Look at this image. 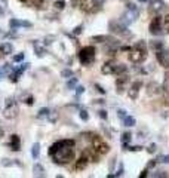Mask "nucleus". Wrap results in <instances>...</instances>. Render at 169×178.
<instances>
[{
    "label": "nucleus",
    "instance_id": "79ce46f5",
    "mask_svg": "<svg viewBox=\"0 0 169 178\" xmlns=\"http://www.w3.org/2000/svg\"><path fill=\"white\" fill-rule=\"evenodd\" d=\"M54 40H55L54 36H46V37H45V45H51Z\"/></svg>",
    "mask_w": 169,
    "mask_h": 178
},
{
    "label": "nucleus",
    "instance_id": "bb28decb",
    "mask_svg": "<svg viewBox=\"0 0 169 178\" xmlns=\"http://www.w3.org/2000/svg\"><path fill=\"white\" fill-rule=\"evenodd\" d=\"M48 119H49V122L51 123H55L56 120H58V111H49L48 113Z\"/></svg>",
    "mask_w": 169,
    "mask_h": 178
},
{
    "label": "nucleus",
    "instance_id": "39448f33",
    "mask_svg": "<svg viewBox=\"0 0 169 178\" xmlns=\"http://www.w3.org/2000/svg\"><path fill=\"white\" fill-rule=\"evenodd\" d=\"M108 28H110V31L113 34H117L120 37H125V39H131L132 37V34L131 31L126 28L123 22H119V21H110L108 22Z\"/></svg>",
    "mask_w": 169,
    "mask_h": 178
},
{
    "label": "nucleus",
    "instance_id": "3c124183",
    "mask_svg": "<svg viewBox=\"0 0 169 178\" xmlns=\"http://www.w3.org/2000/svg\"><path fill=\"white\" fill-rule=\"evenodd\" d=\"M95 88H96V91H98V92H101V94H105V91H104V89H102L100 85H95Z\"/></svg>",
    "mask_w": 169,
    "mask_h": 178
},
{
    "label": "nucleus",
    "instance_id": "c85d7f7f",
    "mask_svg": "<svg viewBox=\"0 0 169 178\" xmlns=\"http://www.w3.org/2000/svg\"><path fill=\"white\" fill-rule=\"evenodd\" d=\"M31 2V5L36 6L37 9H42V8H45V3H46V0H30Z\"/></svg>",
    "mask_w": 169,
    "mask_h": 178
},
{
    "label": "nucleus",
    "instance_id": "7c9ffc66",
    "mask_svg": "<svg viewBox=\"0 0 169 178\" xmlns=\"http://www.w3.org/2000/svg\"><path fill=\"white\" fill-rule=\"evenodd\" d=\"M48 113H49V108H40L39 113H37V117L39 119H45V117H48Z\"/></svg>",
    "mask_w": 169,
    "mask_h": 178
},
{
    "label": "nucleus",
    "instance_id": "7ed1b4c3",
    "mask_svg": "<svg viewBox=\"0 0 169 178\" xmlns=\"http://www.w3.org/2000/svg\"><path fill=\"white\" fill-rule=\"evenodd\" d=\"M90 147H92L96 153H100L101 156L107 154L108 151H110V145H108L100 135H95V134H90Z\"/></svg>",
    "mask_w": 169,
    "mask_h": 178
},
{
    "label": "nucleus",
    "instance_id": "ea45409f",
    "mask_svg": "<svg viewBox=\"0 0 169 178\" xmlns=\"http://www.w3.org/2000/svg\"><path fill=\"white\" fill-rule=\"evenodd\" d=\"M157 162H162V163H169V154L168 156H160L157 159Z\"/></svg>",
    "mask_w": 169,
    "mask_h": 178
},
{
    "label": "nucleus",
    "instance_id": "cd10ccee",
    "mask_svg": "<svg viewBox=\"0 0 169 178\" xmlns=\"http://www.w3.org/2000/svg\"><path fill=\"white\" fill-rule=\"evenodd\" d=\"M151 48L154 50L163 49V42H160V40H153V42H151Z\"/></svg>",
    "mask_w": 169,
    "mask_h": 178
},
{
    "label": "nucleus",
    "instance_id": "ddd939ff",
    "mask_svg": "<svg viewBox=\"0 0 169 178\" xmlns=\"http://www.w3.org/2000/svg\"><path fill=\"white\" fill-rule=\"evenodd\" d=\"M8 145H9V149H11L12 151H18L21 149V139H19V137H18L17 134L11 135V141H9Z\"/></svg>",
    "mask_w": 169,
    "mask_h": 178
},
{
    "label": "nucleus",
    "instance_id": "9b49d317",
    "mask_svg": "<svg viewBox=\"0 0 169 178\" xmlns=\"http://www.w3.org/2000/svg\"><path fill=\"white\" fill-rule=\"evenodd\" d=\"M129 80L131 77L126 74V73H122V74H119V77L116 79V88H117L119 92H123V89L125 86L129 83Z\"/></svg>",
    "mask_w": 169,
    "mask_h": 178
},
{
    "label": "nucleus",
    "instance_id": "5fc2aeb1",
    "mask_svg": "<svg viewBox=\"0 0 169 178\" xmlns=\"http://www.w3.org/2000/svg\"><path fill=\"white\" fill-rule=\"evenodd\" d=\"M3 77H5V70H3V68H0V80H2Z\"/></svg>",
    "mask_w": 169,
    "mask_h": 178
},
{
    "label": "nucleus",
    "instance_id": "4d7b16f0",
    "mask_svg": "<svg viewBox=\"0 0 169 178\" xmlns=\"http://www.w3.org/2000/svg\"><path fill=\"white\" fill-rule=\"evenodd\" d=\"M138 2H141V3H148L150 0H138Z\"/></svg>",
    "mask_w": 169,
    "mask_h": 178
},
{
    "label": "nucleus",
    "instance_id": "0eeeda50",
    "mask_svg": "<svg viewBox=\"0 0 169 178\" xmlns=\"http://www.w3.org/2000/svg\"><path fill=\"white\" fill-rule=\"evenodd\" d=\"M146 58H147V49L134 46V48L129 50V60L134 62V64H140V62H142Z\"/></svg>",
    "mask_w": 169,
    "mask_h": 178
},
{
    "label": "nucleus",
    "instance_id": "a19ab883",
    "mask_svg": "<svg viewBox=\"0 0 169 178\" xmlns=\"http://www.w3.org/2000/svg\"><path fill=\"white\" fill-rule=\"evenodd\" d=\"M24 60V54H18V55L13 56V61L15 62H21Z\"/></svg>",
    "mask_w": 169,
    "mask_h": 178
},
{
    "label": "nucleus",
    "instance_id": "5701e85b",
    "mask_svg": "<svg viewBox=\"0 0 169 178\" xmlns=\"http://www.w3.org/2000/svg\"><path fill=\"white\" fill-rule=\"evenodd\" d=\"M122 73H126V65L125 64H116L114 70H113V74H122Z\"/></svg>",
    "mask_w": 169,
    "mask_h": 178
},
{
    "label": "nucleus",
    "instance_id": "6ab92c4d",
    "mask_svg": "<svg viewBox=\"0 0 169 178\" xmlns=\"http://www.w3.org/2000/svg\"><path fill=\"white\" fill-rule=\"evenodd\" d=\"M33 172H34V177H45V168L42 166L40 163H36L33 168Z\"/></svg>",
    "mask_w": 169,
    "mask_h": 178
},
{
    "label": "nucleus",
    "instance_id": "13d9d810",
    "mask_svg": "<svg viewBox=\"0 0 169 178\" xmlns=\"http://www.w3.org/2000/svg\"><path fill=\"white\" fill-rule=\"evenodd\" d=\"M0 137H3V131L2 129H0Z\"/></svg>",
    "mask_w": 169,
    "mask_h": 178
},
{
    "label": "nucleus",
    "instance_id": "dca6fc26",
    "mask_svg": "<svg viewBox=\"0 0 169 178\" xmlns=\"http://www.w3.org/2000/svg\"><path fill=\"white\" fill-rule=\"evenodd\" d=\"M116 64H117L116 61H107L101 67V73L102 74H113V70H114Z\"/></svg>",
    "mask_w": 169,
    "mask_h": 178
},
{
    "label": "nucleus",
    "instance_id": "a878e982",
    "mask_svg": "<svg viewBox=\"0 0 169 178\" xmlns=\"http://www.w3.org/2000/svg\"><path fill=\"white\" fill-rule=\"evenodd\" d=\"M122 120H123L125 126H134V125H135V119H134V117H131V116H125Z\"/></svg>",
    "mask_w": 169,
    "mask_h": 178
},
{
    "label": "nucleus",
    "instance_id": "aec40b11",
    "mask_svg": "<svg viewBox=\"0 0 169 178\" xmlns=\"http://www.w3.org/2000/svg\"><path fill=\"white\" fill-rule=\"evenodd\" d=\"M147 92L150 95H154V94H159L160 92V86H159L157 83H154V82H151V83L147 86Z\"/></svg>",
    "mask_w": 169,
    "mask_h": 178
},
{
    "label": "nucleus",
    "instance_id": "bf43d9fd",
    "mask_svg": "<svg viewBox=\"0 0 169 178\" xmlns=\"http://www.w3.org/2000/svg\"><path fill=\"white\" fill-rule=\"evenodd\" d=\"M19 2H27V0H19Z\"/></svg>",
    "mask_w": 169,
    "mask_h": 178
},
{
    "label": "nucleus",
    "instance_id": "49530a36",
    "mask_svg": "<svg viewBox=\"0 0 169 178\" xmlns=\"http://www.w3.org/2000/svg\"><path fill=\"white\" fill-rule=\"evenodd\" d=\"M100 117L105 120V119H107V111H105V110H100Z\"/></svg>",
    "mask_w": 169,
    "mask_h": 178
},
{
    "label": "nucleus",
    "instance_id": "f257e3e1",
    "mask_svg": "<svg viewBox=\"0 0 169 178\" xmlns=\"http://www.w3.org/2000/svg\"><path fill=\"white\" fill-rule=\"evenodd\" d=\"M74 149L76 143L73 139H61L51 145L49 156L56 165H67L74 159Z\"/></svg>",
    "mask_w": 169,
    "mask_h": 178
},
{
    "label": "nucleus",
    "instance_id": "4be33fe9",
    "mask_svg": "<svg viewBox=\"0 0 169 178\" xmlns=\"http://www.w3.org/2000/svg\"><path fill=\"white\" fill-rule=\"evenodd\" d=\"M33 46H34V50H36V54H37V56H45L46 54V50L40 46L37 42H33Z\"/></svg>",
    "mask_w": 169,
    "mask_h": 178
},
{
    "label": "nucleus",
    "instance_id": "37998d69",
    "mask_svg": "<svg viewBox=\"0 0 169 178\" xmlns=\"http://www.w3.org/2000/svg\"><path fill=\"white\" fill-rule=\"evenodd\" d=\"M141 149H142L141 145H134V147H128L126 150H131V151H140Z\"/></svg>",
    "mask_w": 169,
    "mask_h": 178
},
{
    "label": "nucleus",
    "instance_id": "f3484780",
    "mask_svg": "<svg viewBox=\"0 0 169 178\" xmlns=\"http://www.w3.org/2000/svg\"><path fill=\"white\" fill-rule=\"evenodd\" d=\"M88 163H89V159H88V157H86V156H80L79 157V160L76 162V171H83L84 168L88 166Z\"/></svg>",
    "mask_w": 169,
    "mask_h": 178
},
{
    "label": "nucleus",
    "instance_id": "6e6d98bb",
    "mask_svg": "<svg viewBox=\"0 0 169 178\" xmlns=\"http://www.w3.org/2000/svg\"><path fill=\"white\" fill-rule=\"evenodd\" d=\"M3 15H5V11H3V8L0 6V17H3Z\"/></svg>",
    "mask_w": 169,
    "mask_h": 178
},
{
    "label": "nucleus",
    "instance_id": "f8f14e48",
    "mask_svg": "<svg viewBox=\"0 0 169 178\" xmlns=\"http://www.w3.org/2000/svg\"><path fill=\"white\" fill-rule=\"evenodd\" d=\"M141 86H142V83H141V80H136V82H134V83L131 85V88L128 89V95H129L131 100H136L138 98V95H140V89Z\"/></svg>",
    "mask_w": 169,
    "mask_h": 178
},
{
    "label": "nucleus",
    "instance_id": "052dcab7",
    "mask_svg": "<svg viewBox=\"0 0 169 178\" xmlns=\"http://www.w3.org/2000/svg\"><path fill=\"white\" fill-rule=\"evenodd\" d=\"M2 2H3V3H6V0H2Z\"/></svg>",
    "mask_w": 169,
    "mask_h": 178
},
{
    "label": "nucleus",
    "instance_id": "864d4df0",
    "mask_svg": "<svg viewBox=\"0 0 169 178\" xmlns=\"http://www.w3.org/2000/svg\"><path fill=\"white\" fill-rule=\"evenodd\" d=\"M71 5H73L74 8H77V6H79V0H71Z\"/></svg>",
    "mask_w": 169,
    "mask_h": 178
},
{
    "label": "nucleus",
    "instance_id": "4468645a",
    "mask_svg": "<svg viewBox=\"0 0 169 178\" xmlns=\"http://www.w3.org/2000/svg\"><path fill=\"white\" fill-rule=\"evenodd\" d=\"M165 8V2L163 0H150V12L157 13Z\"/></svg>",
    "mask_w": 169,
    "mask_h": 178
},
{
    "label": "nucleus",
    "instance_id": "58836bf2",
    "mask_svg": "<svg viewBox=\"0 0 169 178\" xmlns=\"http://www.w3.org/2000/svg\"><path fill=\"white\" fill-rule=\"evenodd\" d=\"M156 150H157V145L156 144H150L147 147V151H148V153H154Z\"/></svg>",
    "mask_w": 169,
    "mask_h": 178
},
{
    "label": "nucleus",
    "instance_id": "6e6552de",
    "mask_svg": "<svg viewBox=\"0 0 169 178\" xmlns=\"http://www.w3.org/2000/svg\"><path fill=\"white\" fill-rule=\"evenodd\" d=\"M79 8L86 13H95L101 9L94 3V0H79Z\"/></svg>",
    "mask_w": 169,
    "mask_h": 178
},
{
    "label": "nucleus",
    "instance_id": "423d86ee",
    "mask_svg": "<svg viewBox=\"0 0 169 178\" xmlns=\"http://www.w3.org/2000/svg\"><path fill=\"white\" fill-rule=\"evenodd\" d=\"M18 102L15 98H8L5 102V110H3V116L6 119H15L18 116Z\"/></svg>",
    "mask_w": 169,
    "mask_h": 178
},
{
    "label": "nucleus",
    "instance_id": "603ef678",
    "mask_svg": "<svg viewBox=\"0 0 169 178\" xmlns=\"http://www.w3.org/2000/svg\"><path fill=\"white\" fill-rule=\"evenodd\" d=\"M82 33V27H76L74 28V34H80Z\"/></svg>",
    "mask_w": 169,
    "mask_h": 178
},
{
    "label": "nucleus",
    "instance_id": "393cba45",
    "mask_svg": "<svg viewBox=\"0 0 169 178\" xmlns=\"http://www.w3.org/2000/svg\"><path fill=\"white\" fill-rule=\"evenodd\" d=\"M92 39L95 40V42H98V43H105V42H108L111 37H110V36H104V34H102V36H94Z\"/></svg>",
    "mask_w": 169,
    "mask_h": 178
},
{
    "label": "nucleus",
    "instance_id": "09e8293b",
    "mask_svg": "<svg viewBox=\"0 0 169 178\" xmlns=\"http://www.w3.org/2000/svg\"><path fill=\"white\" fill-rule=\"evenodd\" d=\"M2 165H3V166H11L12 162H9V159H5V160L2 162Z\"/></svg>",
    "mask_w": 169,
    "mask_h": 178
},
{
    "label": "nucleus",
    "instance_id": "9d476101",
    "mask_svg": "<svg viewBox=\"0 0 169 178\" xmlns=\"http://www.w3.org/2000/svg\"><path fill=\"white\" fill-rule=\"evenodd\" d=\"M156 58L159 64L165 68H169V49H160L156 50Z\"/></svg>",
    "mask_w": 169,
    "mask_h": 178
},
{
    "label": "nucleus",
    "instance_id": "f704fd0d",
    "mask_svg": "<svg viewBox=\"0 0 169 178\" xmlns=\"http://www.w3.org/2000/svg\"><path fill=\"white\" fill-rule=\"evenodd\" d=\"M163 27H165V31L169 34V13L163 18Z\"/></svg>",
    "mask_w": 169,
    "mask_h": 178
},
{
    "label": "nucleus",
    "instance_id": "72a5a7b5",
    "mask_svg": "<svg viewBox=\"0 0 169 178\" xmlns=\"http://www.w3.org/2000/svg\"><path fill=\"white\" fill-rule=\"evenodd\" d=\"M79 116H80V119H82L83 122H88V119H89V114H88V111L86 110H80Z\"/></svg>",
    "mask_w": 169,
    "mask_h": 178
},
{
    "label": "nucleus",
    "instance_id": "c9c22d12",
    "mask_svg": "<svg viewBox=\"0 0 169 178\" xmlns=\"http://www.w3.org/2000/svg\"><path fill=\"white\" fill-rule=\"evenodd\" d=\"M54 6H55V8L58 9V11H61V9H64V6H65V3L59 0V2H55V3H54Z\"/></svg>",
    "mask_w": 169,
    "mask_h": 178
},
{
    "label": "nucleus",
    "instance_id": "a18cd8bd",
    "mask_svg": "<svg viewBox=\"0 0 169 178\" xmlns=\"http://www.w3.org/2000/svg\"><path fill=\"white\" fill-rule=\"evenodd\" d=\"M94 3H95L98 8H102V5L105 3V0H94Z\"/></svg>",
    "mask_w": 169,
    "mask_h": 178
},
{
    "label": "nucleus",
    "instance_id": "2f4dec72",
    "mask_svg": "<svg viewBox=\"0 0 169 178\" xmlns=\"http://www.w3.org/2000/svg\"><path fill=\"white\" fill-rule=\"evenodd\" d=\"M74 73L71 71V70H70V68H64V70H62L61 71V76L62 77H65V79H68V77H71V76H73Z\"/></svg>",
    "mask_w": 169,
    "mask_h": 178
},
{
    "label": "nucleus",
    "instance_id": "b1692460",
    "mask_svg": "<svg viewBox=\"0 0 169 178\" xmlns=\"http://www.w3.org/2000/svg\"><path fill=\"white\" fill-rule=\"evenodd\" d=\"M39 153H40V144L39 143H34L33 147H31V156H33V159H37Z\"/></svg>",
    "mask_w": 169,
    "mask_h": 178
},
{
    "label": "nucleus",
    "instance_id": "c03bdc74",
    "mask_svg": "<svg viewBox=\"0 0 169 178\" xmlns=\"http://www.w3.org/2000/svg\"><path fill=\"white\" fill-rule=\"evenodd\" d=\"M117 116L120 117V119H123L125 116H128V114H126V110H117Z\"/></svg>",
    "mask_w": 169,
    "mask_h": 178
},
{
    "label": "nucleus",
    "instance_id": "c756f323",
    "mask_svg": "<svg viewBox=\"0 0 169 178\" xmlns=\"http://www.w3.org/2000/svg\"><path fill=\"white\" fill-rule=\"evenodd\" d=\"M76 86H77V77H73V76H71V79L67 82V88L68 89H74Z\"/></svg>",
    "mask_w": 169,
    "mask_h": 178
},
{
    "label": "nucleus",
    "instance_id": "8fccbe9b",
    "mask_svg": "<svg viewBox=\"0 0 169 178\" xmlns=\"http://www.w3.org/2000/svg\"><path fill=\"white\" fill-rule=\"evenodd\" d=\"M147 175H148V169H144V171L141 172V175H140V177H141V178H146Z\"/></svg>",
    "mask_w": 169,
    "mask_h": 178
},
{
    "label": "nucleus",
    "instance_id": "2eb2a0df",
    "mask_svg": "<svg viewBox=\"0 0 169 178\" xmlns=\"http://www.w3.org/2000/svg\"><path fill=\"white\" fill-rule=\"evenodd\" d=\"M9 25H11L12 30H15V28H19V27L30 28L33 24H31V22H27V21H21V19H11V21H9Z\"/></svg>",
    "mask_w": 169,
    "mask_h": 178
},
{
    "label": "nucleus",
    "instance_id": "de8ad7c7",
    "mask_svg": "<svg viewBox=\"0 0 169 178\" xmlns=\"http://www.w3.org/2000/svg\"><path fill=\"white\" fill-rule=\"evenodd\" d=\"M156 162H157V160H151V162H150V163L147 165V169H151V168L156 166Z\"/></svg>",
    "mask_w": 169,
    "mask_h": 178
},
{
    "label": "nucleus",
    "instance_id": "412c9836",
    "mask_svg": "<svg viewBox=\"0 0 169 178\" xmlns=\"http://www.w3.org/2000/svg\"><path fill=\"white\" fill-rule=\"evenodd\" d=\"M131 138H132V134L131 132H125L123 135H122V145H123V150L128 149V144H129Z\"/></svg>",
    "mask_w": 169,
    "mask_h": 178
},
{
    "label": "nucleus",
    "instance_id": "f03ea898",
    "mask_svg": "<svg viewBox=\"0 0 169 178\" xmlns=\"http://www.w3.org/2000/svg\"><path fill=\"white\" fill-rule=\"evenodd\" d=\"M138 17H140V11H138L136 5H134V3H128V5H126V11L123 12L122 21L120 22H123L125 25L128 27V25H131V24H134Z\"/></svg>",
    "mask_w": 169,
    "mask_h": 178
},
{
    "label": "nucleus",
    "instance_id": "e433bc0d",
    "mask_svg": "<svg viewBox=\"0 0 169 178\" xmlns=\"http://www.w3.org/2000/svg\"><path fill=\"white\" fill-rule=\"evenodd\" d=\"M151 177H168V174L165 171H156L154 174H151Z\"/></svg>",
    "mask_w": 169,
    "mask_h": 178
},
{
    "label": "nucleus",
    "instance_id": "a211bd4d",
    "mask_svg": "<svg viewBox=\"0 0 169 178\" xmlns=\"http://www.w3.org/2000/svg\"><path fill=\"white\" fill-rule=\"evenodd\" d=\"M12 50H13V46L11 43H2L0 45V54H3V55H8V54H12Z\"/></svg>",
    "mask_w": 169,
    "mask_h": 178
},
{
    "label": "nucleus",
    "instance_id": "1a4fd4ad",
    "mask_svg": "<svg viewBox=\"0 0 169 178\" xmlns=\"http://www.w3.org/2000/svg\"><path fill=\"white\" fill-rule=\"evenodd\" d=\"M162 28H163V18L160 15H156L153 18V21L150 22V33L157 36V34L162 33Z\"/></svg>",
    "mask_w": 169,
    "mask_h": 178
},
{
    "label": "nucleus",
    "instance_id": "20e7f679",
    "mask_svg": "<svg viewBox=\"0 0 169 178\" xmlns=\"http://www.w3.org/2000/svg\"><path fill=\"white\" fill-rule=\"evenodd\" d=\"M77 58H79V61L83 65H90L92 62L95 61V48L94 46H84V48H82Z\"/></svg>",
    "mask_w": 169,
    "mask_h": 178
},
{
    "label": "nucleus",
    "instance_id": "4c0bfd02",
    "mask_svg": "<svg viewBox=\"0 0 169 178\" xmlns=\"http://www.w3.org/2000/svg\"><path fill=\"white\" fill-rule=\"evenodd\" d=\"M84 92V88L83 86H76V97H77V98H79L80 95L83 94Z\"/></svg>",
    "mask_w": 169,
    "mask_h": 178
},
{
    "label": "nucleus",
    "instance_id": "473e14b6",
    "mask_svg": "<svg viewBox=\"0 0 169 178\" xmlns=\"http://www.w3.org/2000/svg\"><path fill=\"white\" fill-rule=\"evenodd\" d=\"M24 102L27 104V106H33L34 104V98L31 95H24Z\"/></svg>",
    "mask_w": 169,
    "mask_h": 178
}]
</instances>
